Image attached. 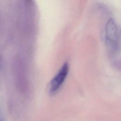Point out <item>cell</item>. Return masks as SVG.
<instances>
[{"label": "cell", "instance_id": "cell-3", "mask_svg": "<svg viewBox=\"0 0 121 121\" xmlns=\"http://www.w3.org/2000/svg\"><path fill=\"white\" fill-rule=\"evenodd\" d=\"M2 121V120H1V121Z\"/></svg>", "mask_w": 121, "mask_h": 121}, {"label": "cell", "instance_id": "cell-4", "mask_svg": "<svg viewBox=\"0 0 121 121\" xmlns=\"http://www.w3.org/2000/svg\"></svg>", "mask_w": 121, "mask_h": 121}, {"label": "cell", "instance_id": "cell-2", "mask_svg": "<svg viewBox=\"0 0 121 121\" xmlns=\"http://www.w3.org/2000/svg\"><path fill=\"white\" fill-rule=\"evenodd\" d=\"M69 69V64L67 63H65L52 79L49 84V91L50 94H54L59 90L67 76Z\"/></svg>", "mask_w": 121, "mask_h": 121}, {"label": "cell", "instance_id": "cell-1", "mask_svg": "<svg viewBox=\"0 0 121 121\" xmlns=\"http://www.w3.org/2000/svg\"><path fill=\"white\" fill-rule=\"evenodd\" d=\"M105 42L108 48L112 51H116L120 44V31L115 20L110 19L105 28Z\"/></svg>", "mask_w": 121, "mask_h": 121}]
</instances>
